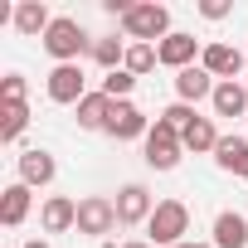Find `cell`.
<instances>
[{
	"mask_svg": "<svg viewBox=\"0 0 248 248\" xmlns=\"http://www.w3.org/2000/svg\"><path fill=\"white\" fill-rule=\"evenodd\" d=\"M44 54H49L54 63H78L83 54H93V39H88V30H83L78 20L54 15V25H49V34H44Z\"/></svg>",
	"mask_w": 248,
	"mask_h": 248,
	"instance_id": "cell-1",
	"label": "cell"
},
{
	"mask_svg": "<svg viewBox=\"0 0 248 248\" xmlns=\"http://www.w3.org/2000/svg\"><path fill=\"white\" fill-rule=\"evenodd\" d=\"M146 243L151 248H175V243H185V233H190V204L185 200H161L156 204V214L146 219Z\"/></svg>",
	"mask_w": 248,
	"mask_h": 248,
	"instance_id": "cell-2",
	"label": "cell"
},
{
	"mask_svg": "<svg viewBox=\"0 0 248 248\" xmlns=\"http://www.w3.org/2000/svg\"><path fill=\"white\" fill-rule=\"evenodd\" d=\"M122 30H127V39L132 44H161L166 34H170V10L166 5H156V0H141V5H132V15L122 20Z\"/></svg>",
	"mask_w": 248,
	"mask_h": 248,
	"instance_id": "cell-3",
	"label": "cell"
},
{
	"mask_svg": "<svg viewBox=\"0 0 248 248\" xmlns=\"http://www.w3.org/2000/svg\"><path fill=\"white\" fill-rule=\"evenodd\" d=\"M180 151H185V141L166 127V122H156V127L146 132V166L151 170H175L180 166Z\"/></svg>",
	"mask_w": 248,
	"mask_h": 248,
	"instance_id": "cell-4",
	"label": "cell"
},
{
	"mask_svg": "<svg viewBox=\"0 0 248 248\" xmlns=\"http://www.w3.org/2000/svg\"><path fill=\"white\" fill-rule=\"evenodd\" d=\"M88 97V78H83V68L78 63H54V73H49V102H59V107H78Z\"/></svg>",
	"mask_w": 248,
	"mask_h": 248,
	"instance_id": "cell-5",
	"label": "cell"
},
{
	"mask_svg": "<svg viewBox=\"0 0 248 248\" xmlns=\"http://www.w3.org/2000/svg\"><path fill=\"white\" fill-rule=\"evenodd\" d=\"M122 219H117V204L107 200V195H88V200H78V233H93V238H102V233H112Z\"/></svg>",
	"mask_w": 248,
	"mask_h": 248,
	"instance_id": "cell-6",
	"label": "cell"
},
{
	"mask_svg": "<svg viewBox=\"0 0 248 248\" xmlns=\"http://www.w3.org/2000/svg\"><path fill=\"white\" fill-rule=\"evenodd\" d=\"M156 54H161V63H166V68H175V73H180V68H195V63H200L204 44H200L195 34H185V30H170V34L156 44Z\"/></svg>",
	"mask_w": 248,
	"mask_h": 248,
	"instance_id": "cell-7",
	"label": "cell"
},
{
	"mask_svg": "<svg viewBox=\"0 0 248 248\" xmlns=\"http://www.w3.org/2000/svg\"><path fill=\"white\" fill-rule=\"evenodd\" d=\"M200 68H204L214 83H238V73H243V54H238L233 44H204Z\"/></svg>",
	"mask_w": 248,
	"mask_h": 248,
	"instance_id": "cell-8",
	"label": "cell"
},
{
	"mask_svg": "<svg viewBox=\"0 0 248 248\" xmlns=\"http://www.w3.org/2000/svg\"><path fill=\"white\" fill-rule=\"evenodd\" d=\"M146 132H151V122H146V112L137 102H112V117H107V137L112 141H137Z\"/></svg>",
	"mask_w": 248,
	"mask_h": 248,
	"instance_id": "cell-9",
	"label": "cell"
},
{
	"mask_svg": "<svg viewBox=\"0 0 248 248\" xmlns=\"http://www.w3.org/2000/svg\"><path fill=\"white\" fill-rule=\"evenodd\" d=\"M112 204H117V219H122V224H146V219L156 214V204H151V190H146V185H122Z\"/></svg>",
	"mask_w": 248,
	"mask_h": 248,
	"instance_id": "cell-10",
	"label": "cell"
},
{
	"mask_svg": "<svg viewBox=\"0 0 248 248\" xmlns=\"http://www.w3.org/2000/svg\"><path fill=\"white\" fill-rule=\"evenodd\" d=\"M39 224H44V233H68V229H78V204L68 195H49L39 209Z\"/></svg>",
	"mask_w": 248,
	"mask_h": 248,
	"instance_id": "cell-11",
	"label": "cell"
},
{
	"mask_svg": "<svg viewBox=\"0 0 248 248\" xmlns=\"http://www.w3.org/2000/svg\"><path fill=\"white\" fill-rule=\"evenodd\" d=\"M30 185L25 180H15V185H5V190H0V224H5V229H20L25 219H30Z\"/></svg>",
	"mask_w": 248,
	"mask_h": 248,
	"instance_id": "cell-12",
	"label": "cell"
},
{
	"mask_svg": "<svg viewBox=\"0 0 248 248\" xmlns=\"http://www.w3.org/2000/svg\"><path fill=\"white\" fill-rule=\"evenodd\" d=\"M49 25H54V15H49L44 0H20V5H15V30H20L25 39H44Z\"/></svg>",
	"mask_w": 248,
	"mask_h": 248,
	"instance_id": "cell-13",
	"label": "cell"
},
{
	"mask_svg": "<svg viewBox=\"0 0 248 248\" xmlns=\"http://www.w3.org/2000/svg\"><path fill=\"white\" fill-rule=\"evenodd\" d=\"M54 175H59V166H54V156H49L44 146H30V151L20 156V180H25L30 190H34V185H49Z\"/></svg>",
	"mask_w": 248,
	"mask_h": 248,
	"instance_id": "cell-14",
	"label": "cell"
},
{
	"mask_svg": "<svg viewBox=\"0 0 248 248\" xmlns=\"http://www.w3.org/2000/svg\"><path fill=\"white\" fill-rule=\"evenodd\" d=\"M214 248H248V219L238 209L214 214Z\"/></svg>",
	"mask_w": 248,
	"mask_h": 248,
	"instance_id": "cell-15",
	"label": "cell"
},
{
	"mask_svg": "<svg viewBox=\"0 0 248 248\" xmlns=\"http://www.w3.org/2000/svg\"><path fill=\"white\" fill-rule=\"evenodd\" d=\"M214 88H219V83H214V78H209L200 63L175 73V97H180V102H200V97H214Z\"/></svg>",
	"mask_w": 248,
	"mask_h": 248,
	"instance_id": "cell-16",
	"label": "cell"
},
{
	"mask_svg": "<svg viewBox=\"0 0 248 248\" xmlns=\"http://www.w3.org/2000/svg\"><path fill=\"white\" fill-rule=\"evenodd\" d=\"M107 117H112V97H107L102 88L78 102V127H83V132H107Z\"/></svg>",
	"mask_w": 248,
	"mask_h": 248,
	"instance_id": "cell-17",
	"label": "cell"
},
{
	"mask_svg": "<svg viewBox=\"0 0 248 248\" xmlns=\"http://www.w3.org/2000/svg\"><path fill=\"white\" fill-rule=\"evenodd\" d=\"M214 161H219V170H229V175H248V141H243V137H219Z\"/></svg>",
	"mask_w": 248,
	"mask_h": 248,
	"instance_id": "cell-18",
	"label": "cell"
},
{
	"mask_svg": "<svg viewBox=\"0 0 248 248\" xmlns=\"http://www.w3.org/2000/svg\"><path fill=\"white\" fill-rule=\"evenodd\" d=\"M209 102H214L219 117H243V112H248V88H243V83H219Z\"/></svg>",
	"mask_w": 248,
	"mask_h": 248,
	"instance_id": "cell-19",
	"label": "cell"
},
{
	"mask_svg": "<svg viewBox=\"0 0 248 248\" xmlns=\"http://www.w3.org/2000/svg\"><path fill=\"white\" fill-rule=\"evenodd\" d=\"M30 127V102H0V141H20Z\"/></svg>",
	"mask_w": 248,
	"mask_h": 248,
	"instance_id": "cell-20",
	"label": "cell"
},
{
	"mask_svg": "<svg viewBox=\"0 0 248 248\" xmlns=\"http://www.w3.org/2000/svg\"><path fill=\"white\" fill-rule=\"evenodd\" d=\"M93 63H102L107 73H112V68H122V63H127V39H117V34L93 39Z\"/></svg>",
	"mask_w": 248,
	"mask_h": 248,
	"instance_id": "cell-21",
	"label": "cell"
},
{
	"mask_svg": "<svg viewBox=\"0 0 248 248\" xmlns=\"http://www.w3.org/2000/svg\"><path fill=\"white\" fill-rule=\"evenodd\" d=\"M180 141H185V151H195V156H200V151H214V146H219V132H214V122H209V117H200Z\"/></svg>",
	"mask_w": 248,
	"mask_h": 248,
	"instance_id": "cell-22",
	"label": "cell"
},
{
	"mask_svg": "<svg viewBox=\"0 0 248 248\" xmlns=\"http://www.w3.org/2000/svg\"><path fill=\"white\" fill-rule=\"evenodd\" d=\"M161 63V54H156V44H127V63H122V68H127V73H151Z\"/></svg>",
	"mask_w": 248,
	"mask_h": 248,
	"instance_id": "cell-23",
	"label": "cell"
},
{
	"mask_svg": "<svg viewBox=\"0 0 248 248\" xmlns=\"http://www.w3.org/2000/svg\"><path fill=\"white\" fill-rule=\"evenodd\" d=\"M156 122H166V127H170L175 137H185V132L195 127V122H200V117H195V107H190V102H170V107H166V112H161Z\"/></svg>",
	"mask_w": 248,
	"mask_h": 248,
	"instance_id": "cell-24",
	"label": "cell"
},
{
	"mask_svg": "<svg viewBox=\"0 0 248 248\" xmlns=\"http://www.w3.org/2000/svg\"><path fill=\"white\" fill-rule=\"evenodd\" d=\"M132 88H137V73H127V68H112V73L102 78V93H107L112 102H127Z\"/></svg>",
	"mask_w": 248,
	"mask_h": 248,
	"instance_id": "cell-25",
	"label": "cell"
},
{
	"mask_svg": "<svg viewBox=\"0 0 248 248\" xmlns=\"http://www.w3.org/2000/svg\"><path fill=\"white\" fill-rule=\"evenodd\" d=\"M25 93H30L25 78L20 73H5V83H0V102H25Z\"/></svg>",
	"mask_w": 248,
	"mask_h": 248,
	"instance_id": "cell-26",
	"label": "cell"
},
{
	"mask_svg": "<svg viewBox=\"0 0 248 248\" xmlns=\"http://www.w3.org/2000/svg\"><path fill=\"white\" fill-rule=\"evenodd\" d=\"M229 10H233L229 0H200V15H204V20H224Z\"/></svg>",
	"mask_w": 248,
	"mask_h": 248,
	"instance_id": "cell-27",
	"label": "cell"
},
{
	"mask_svg": "<svg viewBox=\"0 0 248 248\" xmlns=\"http://www.w3.org/2000/svg\"><path fill=\"white\" fill-rule=\"evenodd\" d=\"M25 248H49V243H44V238H30V243H25Z\"/></svg>",
	"mask_w": 248,
	"mask_h": 248,
	"instance_id": "cell-28",
	"label": "cell"
},
{
	"mask_svg": "<svg viewBox=\"0 0 248 248\" xmlns=\"http://www.w3.org/2000/svg\"><path fill=\"white\" fill-rule=\"evenodd\" d=\"M122 248H151V243H141V238H137V243H122Z\"/></svg>",
	"mask_w": 248,
	"mask_h": 248,
	"instance_id": "cell-29",
	"label": "cell"
},
{
	"mask_svg": "<svg viewBox=\"0 0 248 248\" xmlns=\"http://www.w3.org/2000/svg\"><path fill=\"white\" fill-rule=\"evenodd\" d=\"M175 248H200V243H190V238H185V243H175Z\"/></svg>",
	"mask_w": 248,
	"mask_h": 248,
	"instance_id": "cell-30",
	"label": "cell"
},
{
	"mask_svg": "<svg viewBox=\"0 0 248 248\" xmlns=\"http://www.w3.org/2000/svg\"><path fill=\"white\" fill-rule=\"evenodd\" d=\"M200 248H214V243H200Z\"/></svg>",
	"mask_w": 248,
	"mask_h": 248,
	"instance_id": "cell-31",
	"label": "cell"
},
{
	"mask_svg": "<svg viewBox=\"0 0 248 248\" xmlns=\"http://www.w3.org/2000/svg\"><path fill=\"white\" fill-rule=\"evenodd\" d=\"M243 88H248V78H243Z\"/></svg>",
	"mask_w": 248,
	"mask_h": 248,
	"instance_id": "cell-32",
	"label": "cell"
}]
</instances>
